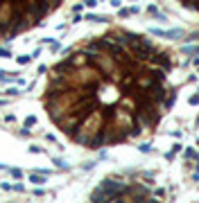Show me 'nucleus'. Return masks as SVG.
I'll return each instance as SVG.
<instances>
[{
    "instance_id": "9d476101",
    "label": "nucleus",
    "mask_w": 199,
    "mask_h": 203,
    "mask_svg": "<svg viewBox=\"0 0 199 203\" xmlns=\"http://www.w3.org/2000/svg\"><path fill=\"white\" fill-rule=\"evenodd\" d=\"M84 5H86V7H95L97 0H84Z\"/></svg>"
},
{
    "instance_id": "423d86ee",
    "label": "nucleus",
    "mask_w": 199,
    "mask_h": 203,
    "mask_svg": "<svg viewBox=\"0 0 199 203\" xmlns=\"http://www.w3.org/2000/svg\"><path fill=\"white\" fill-rule=\"evenodd\" d=\"M183 156H186L188 160H197V151H195V149H186Z\"/></svg>"
},
{
    "instance_id": "39448f33",
    "label": "nucleus",
    "mask_w": 199,
    "mask_h": 203,
    "mask_svg": "<svg viewBox=\"0 0 199 203\" xmlns=\"http://www.w3.org/2000/svg\"><path fill=\"white\" fill-rule=\"evenodd\" d=\"M183 41H188V43H195V41H199V32H192V34L183 36Z\"/></svg>"
},
{
    "instance_id": "7ed1b4c3",
    "label": "nucleus",
    "mask_w": 199,
    "mask_h": 203,
    "mask_svg": "<svg viewBox=\"0 0 199 203\" xmlns=\"http://www.w3.org/2000/svg\"><path fill=\"white\" fill-rule=\"evenodd\" d=\"M161 36H163V38H183L186 36V32L183 30H163V34H161Z\"/></svg>"
},
{
    "instance_id": "f257e3e1",
    "label": "nucleus",
    "mask_w": 199,
    "mask_h": 203,
    "mask_svg": "<svg viewBox=\"0 0 199 203\" xmlns=\"http://www.w3.org/2000/svg\"><path fill=\"white\" fill-rule=\"evenodd\" d=\"M125 192H127V183L104 181L91 194V201H125Z\"/></svg>"
},
{
    "instance_id": "dca6fc26",
    "label": "nucleus",
    "mask_w": 199,
    "mask_h": 203,
    "mask_svg": "<svg viewBox=\"0 0 199 203\" xmlns=\"http://www.w3.org/2000/svg\"><path fill=\"white\" fill-rule=\"evenodd\" d=\"M197 124H199V118H197Z\"/></svg>"
},
{
    "instance_id": "f8f14e48",
    "label": "nucleus",
    "mask_w": 199,
    "mask_h": 203,
    "mask_svg": "<svg viewBox=\"0 0 199 203\" xmlns=\"http://www.w3.org/2000/svg\"><path fill=\"white\" fill-rule=\"evenodd\" d=\"M140 151H143V153H149V151H152V147H149V144H143V147H140Z\"/></svg>"
},
{
    "instance_id": "4468645a",
    "label": "nucleus",
    "mask_w": 199,
    "mask_h": 203,
    "mask_svg": "<svg viewBox=\"0 0 199 203\" xmlns=\"http://www.w3.org/2000/svg\"><path fill=\"white\" fill-rule=\"evenodd\" d=\"M195 165H197V172H199V158H197V162H195Z\"/></svg>"
},
{
    "instance_id": "f03ea898",
    "label": "nucleus",
    "mask_w": 199,
    "mask_h": 203,
    "mask_svg": "<svg viewBox=\"0 0 199 203\" xmlns=\"http://www.w3.org/2000/svg\"><path fill=\"white\" fill-rule=\"evenodd\" d=\"M147 65H156V68H165V70H170V68H172V56H170L167 52L154 50L152 56H149V61H147Z\"/></svg>"
},
{
    "instance_id": "9b49d317",
    "label": "nucleus",
    "mask_w": 199,
    "mask_h": 203,
    "mask_svg": "<svg viewBox=\"0 0 199 203\" xmlns=\"http://www.w3.org/2000/svg\"><path fill=\"white\" fill-rule=\"evenodd\" d=\"M129 14H131V9H120V16H122V18H127Z\"/></svg>"
},
{
    "instance_id": "1a4fd4ad",
    "label": "nucleus",
    "mask_w": 199,
    "mask_h": 203,
    "mask_svg": "<svg viewBox=\"0 0 199 203\" xmlns=\"http://www.w3.org/2000/svg\"><path fill=\"white\" fill-rule=\"evenodd\" d=\"M34 122H36V118H34V115H32V118H27V120H25V127H32V124H34Z\"/></svg>"
},
{
    "instance_id": "ddd939ff",
    "label": "nucleus",
    "mask_w": 199,
    "mask_h": 203,
    "mask_svg": "<svg viewBox=\"0 0 199 203\" xmlns=\"http://www.w3.org/2000/svg\"><path fill=\"white\" fill-rule=\"evenodd\" d=\"M190 104H199V95H192V97H190Z\"/></svg>"
},
{
    "instance_id": "6e6552de",
    "label": "nucleus",
    "mask_w": 199,
    "mask_h": 203,
    "mask_svg": "<svg viewBox=\"0 0 199 203\" xmlns=\"http://www.w3.org/2000/svg\"><path fill=\"white\" fill-rule=\"evenodd\" d=\"M30 181H32V183H45L43 176H30Z\"/></svg>"
},
{
    "instance_id": "0eeeda50",
    "label": "nucleus",
    "mask_w": 199,
    "mask_h": 203,
    "mask_svg": "<svg viewBox=\"0 0 199 203\" xmlns=\"http://www.w3.org/2000/svg\"><path fill=\"white\" fill-rule=\"evenodd\" d=\"M30 59H34V56H18V63H21V65H25V63H30Z\"/></svg>"
},
{
    "instance_id": "2eb2a0df",
    "label": "nucleus",
    "mask_w": 199,
    "mask_h": 203,
    "mask_svg": "<svg viewBox=\"0 0 199 203\" xmlns=\"http://www.w3.org/2000/svg\"><path fill=\"white\" fill-rule=\"evenodd\" d=\"M197 149H199V140H197Z\"/></svg>"
},
{
    "instance_id": "20e7f679",
    "label": "nucleus",
    "mask_w": 199,
    "mask_h": 203,
    "mask_svg": "<svg viewBox=\"0 0 199 203\" xmlns=\"http://www.w3.org/2000/svg\"><path fill=\"white\" fill-rule=\"evenodd\" d=\"M86 21H93V23H104L107 18H104V16H95V14H88V16H86Z\"/></svg>"
}]
</instances>
